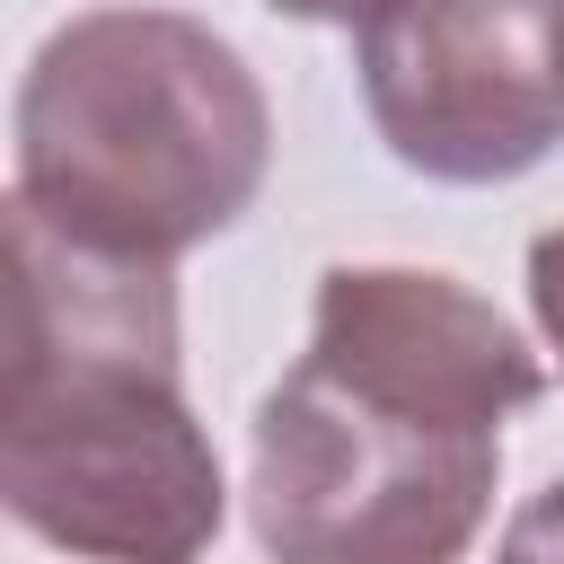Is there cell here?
Wrapping results in <instances>:
<instances>
[{
    "mask_svg": "<svg viewBox=\"0 0 564 564\" xmlns=\"http://www.w3.org/2000/svg\"><path fill=\"white\" fill-rule=\"evenodd\" d=\"M529 308H538V335H546V352L564 370V229H546L529 247Z\"/></svg>",
    "mask_w": 564,
    "mask_h": 564,
    "instance_id": "8992f818",
    "label": "cell"
},
{
    "mask_svg": "<svg viewBox=\"0 0 564 564\" xmlns=\"http://www.w3.org/2000/svg\"><path fill=\"white\" fill-rule=\"evenodd\" d=\"M529 397L538 352L494 300L423 264H335L247 432L256 546L273 564H458Z\"/></svg>",
    "mask_w": 564,
    "mask_h": 564,
    "instance_id": "6da1fadb",
    "label": "cell"
},
{
    "mask_svg": "<svg viewBox=\"0 0 564 564\" xmlns=\"http://www.w3.org/2000/svg\"><path fill=\"white\" fill-rule=\"evenodd\" d=\"M0 502L79 564H203L229 511L185 405L167 264L97 256L9 203Z\"/></svg>",
    "mask_w": 564,
    "mask_h": 564,
    "instance_id": "7a4b0ae2",
    "label": "cell"
},
{
    "mask_svg": "<svg viewBox=\"0 0 564 564\" xmlns=\"http://www.w3.org/2000/svg\"><path fill=\"white\" fill-rule=\"evenodd\" d=\"M352 70L414 176L502 185L564 141V0H370Z\"/></svg>",
    "mask_w": 564,
    "mask_h": 564,
    "instance_id": "277c9868",
    "label": "cell"
},
{
    "mask_svg": "<svg viewBox=\"0 0 564 564\" xmlns=\"http://www.w3.org/2000/svg\"><path fill=\"white\" fill-rule=\"evenodd\" d=\"M264 9L308 18V26H361V9H370V0H264Z\"/></svg>",
    "mask_w": 564,
    "mask_h": 564,
    "instance_id": "52a82bcc",
    "label": "cell"
},
{
    "mask_svg": "<svg viewBox=\"0 0 564 564\" xmlns=\"http://www.w3.org/2000/svg\"><path fill=\"white\" fill-rule=\"evenodd\" d=\"M264 159L273 115L229 35L176 9H88L26 62L9 203L70 247L176 264L256 203Z\"/></svg>",
    "mask_w": 564,
    "mask_h": 564,
    "instance_id": "3957f363",
    "label": "cell"
},
{
    "mask_svg": "<svg viewBox=\"0 0 564 564\" xmlns=\"http://www.w3.org/2000/svg\"><path fill=\"white\" fill-rule=\"evenodd\" d=\"M494 564H564V485H546L511 529H502V555Z\"/></svg>",
    "mask_w": 564,
    "mask_h": 564,
    "instance_id": "5b68a950",
    "label": "cell"
}]
</instances>
